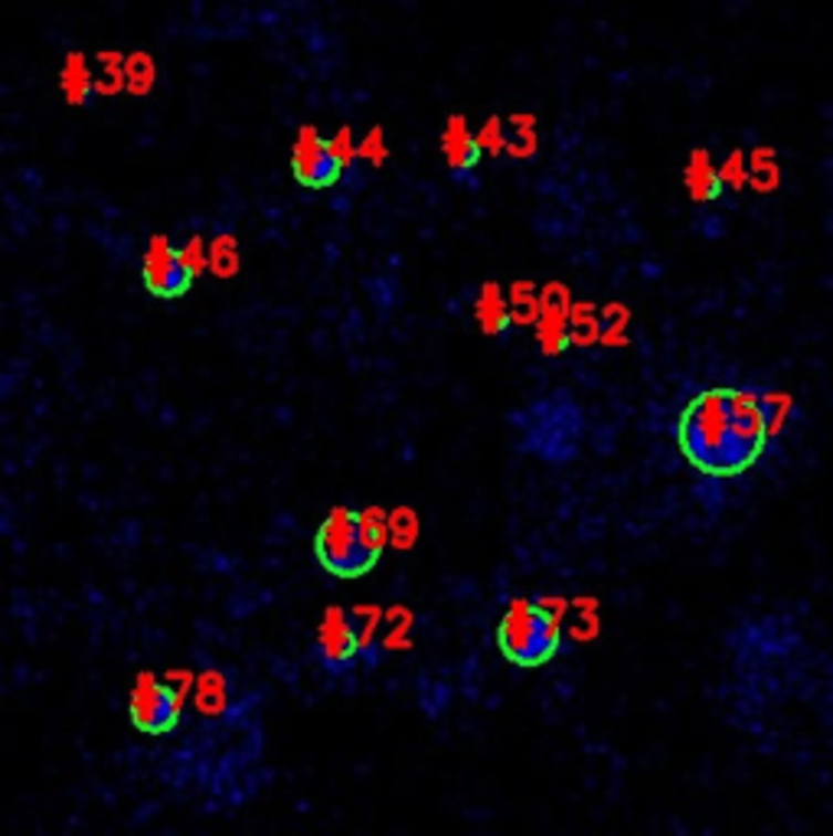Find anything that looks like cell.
<instances>
[{
    "instance_id": "cell-17",
    "label": "cell",
    "mask_w": 833,
    "mask_h": 836,
    "mask_svg": "<svg viewBox=\"0 0 833 836\" xmlns=\"http://www.w3.org/2000/svg\"><path fill=\"white\" fill-rule=\"evenodd\" d=\"M418 533H421V526H418V513L413 506H396L389 513V546L409 553L418 543Z\"/></svg>"
},
{
    "instance_id": "cell-21",
    "label": "cell",
    "mask_w": 833,
    "mask_h": 836,
    "mask_svg": "<svg viewBox=\"0 0 833 836\" xmlns=\"http://www.w3.org/2000/svg\"><path fill=\"white\" fill-rule=\"evenodd\" d=\"M762 396V412L764 425H768V435H778L784 428V421L791 416V396L784 393H759Z\"/></svg>"
},
{
    "instance_id": "cell-28",
    "label": "cell",
    "mask_w": 833,
    "mask_h": 836,
    "mask_svg": "<svg viewBox=\"0 0 833 836\" xmlns=\"http://www.w3.org/2000/svg\"><path fill=\"white\" fill-rule=\"evenodd\" d=\"M537 605H540L553 621H559V625H562V618H565V612H569V602H565V598H540Z\"/></svg>"
},
{
    "instance_id": "cell-20",
    "label": "cell",
    "mask_w": 833,
    "mask_h": 836,
    "mask_svg": "<svg viewBox=\"0 0 833 836\" xmlns=\"http://www.w3.org/2000/svg\"><path fill=\"white\" fill-rule=\"evenodd\" d=\"M177 255H180V265H184V272H187L190 279H200L209 269V242H204L200 236H190V239L177 249Z\"/></svg>"
},
{
    "instance_id": "cell-5",
    "label": "cell",
    "mask_w": 833,
    "mask_h": 836,
    "mask_svg": "<svg viewBox=\"0 0 833 836\" xmlns=\"http://www.w3.org/2000/svg\"><path fill=\"white\" fill-rule=\"evenodd\" d=\"M291 174L308 190H327L337 184L344 167L334 160L327 138L314 125H301L291 144Z\"/></svg>"
},
{
    "instance_id": "cell-7",
    "label": "cell",
    "mask_w": 833,
    "mask_h": 836,
    "mask_svg": "<svg viewBox=\"0 0 833 836\" xmlns=\"http://www.w3.org/2000/svg\"><path fill=\"white\" fill-rule=\"evenodd\" d=\"M569 294L562 284H546V291L540 294V317H537V341L546 356H559L572 344V331H569Z\"/></svg>"
},
{
    "instance_id": "cell-25",
    "label": "cell",
    "mask_w": 833,
    "mask_h": 836,
    "mask_svg": "<svg viewBox=\"0 0 833 836\" xmlns=\"http://www.w3.org/2000/svg\"><path fill=\"white\" fill-rule=\"evenodd\" d=\"M478 147H481V154H503L507 150V132H503V122L500 118H487L485 125H481V132H478Z\"/></svg>"
},
{
    "instance_id": "cell-14",
    "label": "cell",
    "mask_w": 833,
    "mask_h": 836,
    "mask_svg": "<svg viewBox=\"0 0 833 836\" xmlns=\"http://www.w3.org/2000/svg\"><path fill=\"white\" fill-rule=\"evenodd\" d=\"M239 239L232 232H219L212 242H209V272L216 279H236L239 275Z\"/></svg>"
},
{
    "instance_id": "cell-9",
    "label": "cell",
    "mask_w": 833,
    "mask_h": 836,
    "mask_svg": "<svg viewBox=\"0 0 833 836\" xmlns=\"http://www.w3.org/2000/svg\"><path fill=\"white\" fill-rule=\"evenodd\" d=\"M441 157L445 164L455 170V174H465V170H475L478 157H481V147H478V135L468 128V118L465 115H451L445 122V132H441Z\"/></svg>"
},
{
    "instance_id": "cell-4",
    "label": "cell",
    "mask_w": 833,
    "mask_h": 836,
    "mask_svg": "<svg viewBox=\"0 0 833 836\" xmlns=\"http://www.w3.org/2000/svg\"><path fill=\"white\" fill-rule=\"evenodd\" d=\"M180 702L184 699L154 673H138L128 697V719L144 735H167L180 722Z\"/></svg>"
},
{
    "instance_id": "cell-18",
    "label": "cell",
    "mask_w": 833,
    "mask_h": 836,
    "mask_svg": "<svg viewBox=\"0 0 833 836\" xmlns=\"http://www.w3.org/2000/svg\"><path fill=\"white\" fill-rule=\"evenodd\" d=\"M510 317L513 321H520V324H537V317H540V294H537V288L530 284V281H517L513 288H510Z\"/></svg>"
},
{
    "instance_id": "cell-16",
    "label": "cell",
    "mask_w": 833,
    "mask_h": 836,
    "mask_svg": "<svg viewBox=\"0 0 833 836\" xmlns=\"http://www.w3.org/2000/svg\"><path fill=\"white\" fill-rule=\"evenodd\" d=\"M98 70H95V92L98 95H118L125 92V56L122 53H112V50H102L95 56Z\"/></svg>"
},
{
    "instance_id": "cell-19",
    "label": "cell",
    "mask_w": 833,
    "mask_h": 836,
    "mask_svg": "<svg viewBox=\"0 0 833 836\" xmlns=\"http://www.w3.org/2000/svg\"><path fill=\"white\" fill-rule=\"evenodd\" d=\"M197 706H200L207 715L222 712V706H226V680H222L219 673H204V677L197 680Z\"/></svg>"
},
{
    "instance_id": "cell-3",
    "label": "cell",
    "mask_w": 833,
    "mask_h": 836,
    "mask_svg": "<svg viewBox=\"0 0 833 836\" xmlns=\"http://www.w3.org/2000/svg\"><path fill=\"white\" fill-rule=\"evenodd\" d=\"M314 556L337 578H360L376 565V556L366 550V543L360 536L356 513L347 506H334L324 516V523L317 526V536H314Z\"/></svg>"
},
{
    "instance_id": "cell-10",
    "label": "cell",
    "mask_w": 833,
    "mask_h": 836,
    "mask_svg": "<svg viewBox=\"0 0 833 836\" xmlns=\"http://www.w3.org/2000/svg\"><path fill=\"white\" fill-rule=\"evenodd\" d=\"M684 184H687V194L694 203H709L722 194V177H719V167L712 164L709 150H694L690 154V164L684 170Z\"/></svg>"
},
{
    "instance_id": "cell-15",
    "label": "cell",
    "mask_w": 833,
    "mask_h": 836,
    "mask_svg": "<svg viewBox=\"0 0 833 836\" xmlns=\"http://www.w3.org/2000/svg\"><path fill=\"white\" fill-rule=\"evenodd\" d=\"M157 85V63L150 53L135 50L125 56V92L132 95H147Z\"/></svg>"
},
{
    "instance_id": "cell-11",
    "label": "cell",
    "mask_w": 833,
    "mask_h": 836,
    "mask_svg": "<svg viewBox=\"0 0 833 836\" xmlns=\"http://www.w3.org/2000/svg\"><path fill=\"white\" fill-rule=\"evenodd\" d=\"M475 317L481 324L487 337H497L510 327V301L503 294V288L497 281H485L481 291H478V301H475Z\"/></svg>"
},
{
    "instance_id": "cell-27",
    "label": "cell",
    "mask_w": 833,
    "mask_h": 836,
    "mask_svg": "<svg viewBox=\"0 0 833 836\" xmlns=\"http://www.w3.org/2000/svg\"><path fill=\"white\" fill-rule=\"evenodd\" d=\"M327 144H331V154H334V160L347 170L350 164L353 160H360V144L353 140V132L350 128H341L337 135H331L327 138Z\"/></svg>"
},
{
    "instance_id": "cell-24",
    "label": "cell",
    "mask_w": 833,
    "mask_h": 836,
    "mask_svg": "<svg viewBox=\"0 0 833 836\" xmlns=\"http://www.w3.org/2000/svg\"><path fill=\"white\" fill-rule=\"evenodd\" d=\"M749 180H752L759 190H771V187L778 184V167L771 164V154H768V150H756V154H752Z\"/></svg>"
},
{
    "instance_id": "cell-23",
    "label": "cell",
    "mask_w": 833,
    "mask_h": 836,
    "mask_svg": "<svg viewBox=\"0 0 833 836\" xmlns=\"http://www.w3.org/2000/svg\"><path fill=\"white\" fill-rule=\"evenodd\" d=\"M386 157H389V144H386L383 128H369V132H366V138L360 140V160L383 167V164H386Z\"/></svg>"
},
{
    "instance_id": "cell-8",
    "label": "cell",
    "mask_w": 833,
    "mask_h": 836,
    "mask_svg": "<svg viewBox=\"0 0 833 836\" xmlns=\"http://www.w3.org/2000/svg\"><path fill=\"white\" fill-rule=\"evenodd\" d=\"M317 650L331 670H344L360 654V634L344 608H327L317 625Z\"/></svg>"
},
{
    "instance_id": "cell-6",
    "label": "cell",
    "mask_w": 833,
    "mask_h": 836,
    "mask_svg": "<svg viewBox=\"0 0 833 836\" xmlns=\"http://www.w3.org/2000/svg\"><path fill=\"white\" fill-rule=\"evenodd\" d=\"M140 279H144V288L154 297H164V301L184 297L190 291V284H194V279L184 272L180 255H177V249L170 245L167 236H150L147 239L144 259H140Z\"/></svg>"
},
{
    "instance_id": "cell-2",
    "label": "cell",
    "mask_w": 833,
    "mask_h": 836,
    "mask_svg": "<svg viewBox=\"0 0 833 836\" xmlns=\"http://www.w3.org/2000/svg\"><path fill=\"white\" fill-rule=\"evenodd\" d=\"M562 640V627L537 602L513 598L497 625V647L517 667H543L553 660Z\"/></svg>"
},
{
    "instance_id": "cell-1",
    "label": "cell",
    "mask_w": 833,
    "mask_h": 836,
    "mask_svg": "<svg viewBox=\"0 0 833 836\" xmlns=\"http://www.w3.org/2000/svg\"><path fill=\"white\" fill-rule=\"evenodd\" d=\"M680 451L696 471L732 478L756 464L768 435L762 396L752 389L699 393L680 416Z\"/></svg>"
},
{
    "instance_id": "cell-26",
    "label": "cell",
    "mask_w": 833,
    "mask_h": 836,
    "mask_svg": "<svg viewBox=\"0 0 833 836\" xmlns=\"http://www.w3.org/2000/svg\"><path fill=\"white\" fill-rule=\"evenodd\" d=\"M719 177H722V184H729L732 190H742V187L749 184V164H746V154H742V150H732V154H729V160L719 167Z\"/></svg>"
},
{
    "instance_id": "cell-22",
    "label": "cell",
    "mask_w": 833,
    "mask_h": 836,
    "mask_svg": "<svg viewBox=\"0 0 833 836\" xmlns=\"http://www.w3.org/2000/svg\"><path fill=\"white\" fill-rule=\"evenodd\" d=\"M513 128L517 135L507 138V150L513 157H533L537 154V128H533V118L530 115H517L513 118Z\"/></svg>"
},
{
    "instance_id": "cell-12",
    "label": "cell",
    "mask_w": 833,
    "mask_h": 836,
    "mask_svg": "<svg viewBox=\"0 0 833 836\" xmlns=\"http://www.w3.org/2000/svg\"><path fill=\"white\" fill-rule=\"evenodd\" d=\"M60 92L70 102L72 108L85 105L88 95L95 92V70L88 66V56L72 50L70 56L63 60V72H60Z\"/></svg>"
},
{
    "instance_id": "cell-13",
    "label": "cell",
    "mask_w": 833,
    "mask_h": 836,
    "mask_svg": "<svg viewBox=\"0 0 833 836\" xmlns=\"http://www.w3.org/2000/svg\"><path fill=\"white\" fill-rule=\"evenodd\" d=\"M356 526H360L366 550L376 558L383 556V550L389 546V513L383 506H363L356 513Z\"/></svg>"
}]
</instances>
